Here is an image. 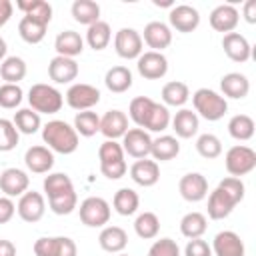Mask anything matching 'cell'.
Listing matches in <instances>:
<instances>
[{"label": "cell", "mask_w": 256, "mask_h": 256, "mask_svg": "<svg viewBox=\"0 0 256 256\" xmlns=\"http://www.w3.org/2000/svg\"><path fill=\"white\" fill-rule=\"evenodd\" d=\"M42 140L48 144L50 150L58 154H72L78 148V134L74 126L64 120H50L42 128Z\"/></svg>", "instance_id": "cell-1"}, {"label": "cell", "mask_w": 256, "mask_h": 256, "mask_svg": "<svg viewBox=\"0 0 256 256\" xmlns=\"http://www.w3.org/2000/svg\"><path fill=\"white\" fill-rule=\"evenodd\" d=\"M98 158H100V172L108 180H118L128 170L126 160H124V150L116 140L102 142L98 148Z\"/></svg>", "instance_id": "cell-2"}, {"label": "cell", "mask_w": 256, "mask_h": 256, "mask_svg": "<svg viewBox=\"0 0 256 256\" xmlns=\"http://www.w3.org/2000/svg\"><path fill=\"white\" fill-rule=\"evenodd\" d=\"M192 104L194 110L208 122H216L220 120L226 110H228V102L224 96H220L218 92L210 90V88H198L192 94Z\"/></svg>", "instance_id": "cell-3"}, {"label": "cell", "mask_w": 256, "mask_h": 256, "mask_svg": "<svg viewBox=\"0 0 256 256\" xmlns=\"http://www.w3.org/2000/svg\"><path fill=\"white\" fill-rule=\"evenodd\" d=\"M28 102H30V108L38 114H56L60 112L64 98L50 84H34L28 90Z\"/></svg>", "instance_id": "cell-4"}, {"label": "cell", "mask_w": 256, "mask_h": 256, "mask_svg": "<svg viewBox=\"0 0 256 256\" xmlns=\"http://www.w3.org/2000/svg\"><path fill=\"white\" fill-rule=\"evenodd\" d=\"M224 164H226V170L230 176H234V178L244 176L256 168V152L250 146L236 144L226 152Z\"/></svg>", "instance_id": "cell-5"}, {"label": "cell", "mask_w": 256, "mask_h": 256, "mask_svg": "<svg viewBox=\"0 0 256 256\" xmlns=\"http://www.w3.org/2000/svg\"><path fill=\"white\" fill-rule=\"evenodd\" d=\"M80 220L90 228H100L110 220V204L100 196H90L80 202Z\"/></svg>", "instance_id": "cell-6"}, {"label": "cell", "mask_w": 256, "mask_h": 256, "mask_svg": "<svg viewBox=\"0 0 256 256\" xmlns=\"http://www.w3.org/2000/svg\"><path fill=\"white\" fill-rule=\"evenodd\" d=\"M66 102H68L70 108H74L78 112L90 110L92 106H96L100 102V90L96 86H90V84H84V82L72 84L66 92Z\"/></svg>", "instance_id": "cell-7"}, {"label": "cell", "mask_w": 256, "mask_h": 256, "mask_svg": "<svg viewBox=\"0 0 256 256\" xmlns=\"http://www.w3.org/2000/svg\"><path fill=\"white\" fill-rule=\"evenodd\" d=\"M142 36L134 28H120L114 36L116 54L124 60H134L142 54Z\"/></svg>", "instance_id": "cell-8"}, {"label": "cell", "mask_w": 256, "mask_h": 256, "mask_svg": "<svg viewBox=\"0 0 256 256\" xmlns=\"http://www.w3.org/2000/svg\"><path fill=\"white\" fill-rule=\"evenodd\" d=\"M138 72L140 76H144L146 80H160L166 76L168 72V60L162 52H154V50H148V52H142L138 56Z\"/></svg>", "instance_id": "cell-9"}, {"label": "cell", "mask_w": 256, "mask_h": 256, "mask_svg": "<svg viewBox=\"0 0 256 256\" xmlns=\"http://www.w3.org/2000/svg\"><path fill=\"white\" fill-rule=\"evenodd\" d=\"M122 150L132 158H146L152 148V138L142 128H128V132L122 136Z\"/></svg>", "instance_id": "cell-10"}, {"label": "cell", "mask_w": 256, "mask_h": 256, "mask_svg": "<svg viewBox=\"0 0 256 256\" xmlns=\"http://www.w3.org/2000/svg\"><path fill=\"white\" fill-rule=\"evenodd\" d=\"M44 210H46L44 196H42L40 192H34V190H30V192L26 190V192L20 196L18 204H16L18 216H20L24 222H30V224L38 222V220L44 216Z\"/></svg>", "instance_id": "cell-11"}, {"label": "cell", "mask_w": 256, "mask_h": 256, "mask_svg": "<svg viewBox=\"0 0 256 256\" xmlns=\"http://www.w3.org/2000/svg\"><path fill=\"white\" fill-rule=\"evenodd\" d=\"M168 20H170V26L176 28L178 32L182 34H188V32H194L200 24V14L194 6H188V4H178V6H172L170 8V14H168Z\"/></svg>", "instance_id": "cell-12"}, {"label": "cell", "mask_w": 256, "mask_h": 256, "mask_svg": "<svg viewBox=\"0 0 256 256\" xmlns=\"http://www.w3.org/2000/svg\"><path fill=\"white\" fill-rule=\"evenodd\" d=\"M178 190H180V196L184 200H188V202H200L208 194V180L200 172H190V174H184L180 178Z\"/></svg>", "instance_id": "cell-13"}, {"label": "cell", "mask_w": 256, "mask_h": 256, "mask_svg": "<svg viewBox=\"0 0 256 256\" xmlns=\"http://www.w3.org/2000/svg\"><path fill=\"white\" fill-rule=\"evenodd\" d=\"M142 42L148 44V48H152L154 52H162L164 48L170 46L172 42V30L168 24L164 22H148L144 26V36H142Z\"/></svg>", "instance_id": "cell-14"}, {"label": "cell", "mask_w": 256, "mask_h": 256, "mask_svg": "<svg viewBox=\"0 0 256 256\" xmlns=\"http://www.w3.org/2000/svg\"><path fill=\"white\" fill-rule=\"evenodd\" d=\"M28 184H30V178L24 170L20 168H6L2 174H0V190L8 196V198H14V196H22L26 190H28Z\"/></svg>", "instance_id": "cell-15"}, {"label": "cell", "mask_w": 256, "mask_h": 256, "mask_svg": "<svg viewBox=\"0 0 256 256\" xmlns=\"http://www.w3.org/2000/svg\"><path fill=\"white\" fill-rule=\"evenodd\" d=\"M238 20H240V14L232 4H220L210 12V26L222 34L234 32V28L238 26Z\"/></svg>", "instance_id": "cell-16"}, {"label": "cell", "mask_w": 256, "mask_h": 256, "mask_svg": "<svg viewBox=\"0 0 256 256\" xmlns=\"http://www.w3.org/2000/svg\"><path fill=\"white\" fill-rule=\"evenodd\" d=\"M48 76L56 84H68V82L76 80V76H78V64H76L74 58L54 56L50 60V64H48Z\"/></svg>", "instance_id": "cell-17"}, {"label": "cell", "mask_w": 256, "mask_h": 256, "mask_svg": "<svg viewBox=\"0 0 256 256\" xmlns=\"http://www.w3.org/2000/svg\"><path fill=\"white\" fill-rule=\"evenodd\" d=\"M222 48H224V52H226V56H228L230 60L240 62V64L248 62V60H250V54H252V48H250L248 40H246L242 34H238V32H228V34H224V38H222Z\"/></svg>", "instance_id": "cell-18"}, {"label": "cell", "mask_w": 256, "mask_h": 256, "mask_svg": "<svg viewBox=\"0 0 256 256\" xmlns=\"http://www.w3.org/2000/svg\"><path fill=\"white\" fill-rule=\"evenodd\" d=\"M130 178L148 188V186H154L158 180H160V168H158V162L156 160H148V158H140L136 160L132 166H130Z\"/></svg>", "instance_id": "cell-19"}, {"label": "cell", "mask_w": 256, "mask_h": 256, "mask_svg": "<svg viewBox=\"0 0 256 256\" xmlns=\"http://www.w3.org/2000/svg\"><path fill=\"white\" fill-rule=\"evenodd\" d=\"M212 252L216 256H244V242L236 232L224 230L214 236Z\"/></svg>", "instance_id": "cell-20"}, {"label": "cell", "mask_w": 256, "mask_h": 256, "mask_svg": "<svg viewBox=\"0 0 256 256\" xmlns=\"http://www.w3.org/2000/svg\"><path fill=\"white\" fill-rule=\"evenodd\" d=\"M100 132L108 138V140H116L122 138L128 132V116L122 110H108L102 118H100Z\"/></svg>", "instance_id": "cell-21"}, {"label": "cell", "mask_w": 256, "mask_h": 256, "mask_svg": "<svg viewBox=\"0 0 256 256\" xmlns=\"http://www.w3.org/2000/svg\"><path fill=\"white\" fill-rule=\"evenodd\" d=\"M24 162L30 172L34 174H46L54 166V154L46 146H30L24 154Z\"/></svg>", "instance_id": "cell-22"}, {"label": "cell", "mask_w": 256, "mask_h": 256, "mask_svg": "<svg viewBox=\"0 0 256 256\" xmlns=\"http://www.w3.org/2000/svg\"><path fill=\"white\" fill-rule=\"evenodd\" d=\"M236 206V200L232 196H228L222 188H216L210 192L208 196V216L212 220H222L226 218Z\"/></svg>", "instance_id": "cell-23"}, {"label": "cell", "mask_w": 256, "mask_h": 256, "mask_svg": "<svg viewBox=\"0 0 256 256\" xmlns=\"http://www.w3.org/2000/svg\"><path fill=\"white\" fill-rule=\"evenodd\" d=\"M54 48L58 52V56H66V58H74L78 54H82L84 50V40L78 32L74 30H64L56 36L54 40Z\"/></svg>", "instance_id": "cell-24"}, {"label": "cell", "mask_w": 256, "mask_h": 256, "mask_svg": "<svg viewBox=\"0 0 256 256\" xmlns=\"http://www.w3.org/2000/svg\"><path fill=\"white\" fill-rule=\"evenodd\" d=\"M220 88L224 92V96L228 98H234V100H240V98H246L248 92H250V82L244 74L240 72H228L222 76L220 80Z\"/></svg>", "instance_id": "cell-25"}, {"label": "cell", "mask_w": 256, "mask_h": 256, "mask_svg": "<svg viewBox=\"0 0 256 256\" xmlns=\"http://www.w3.org/2000/svg\"><path fill=\"white\" fill-rule=\"evenodd\" d=\"M98 244L106 252H122L128 244V234L120 226H106L98 236Z\"/></svg>", "instance_id": "cell-26"}, {"label": "cell", "mask_w": 256, "mask_h": 256, "mask_svg": "<svg viewBox=\"0 0 256 256\" xmlns=\"http://www.w3.org/2000/svg\"><path fill=\"white\" fill-rule=\"evenodd\" d=\"M172 130L180 138H192L198 132V114L188 108L178 110L172 118Z\"/></svg>", "instance_id": "cell-27"}, {"label": "cell", "mask_w": 256, "mask_h": 256, "mask_svg": "<svg viewBox=\"0 0 256 256\" xmlns=\"http://www.w3.org/2000/svg\"><path fill=\"white\" fill-rule=\"evenodd\" d=\"M16 8L24 12V16L36 20V22H42L48 26V22L52 20V6L44 0H18L16 2Z\"/></svg>", "instance_id": "cell-28"}, {"label": "cell", "mask_w": 256, "mask_h": 256, "mask_svg": "<svg viewBox=\"0 0 256 256\" xmlns=\"http://www.w3.org/2000/svg\"><path fill=\"white\" fill-rule=\"evenodd\" d=\"M104 84L110 92L122 94L132 86V72L126 66H112L104 76Z\"/></svg>", "instance_id": "cell-29"}, {"label": "cell", "mask_w": 256, "mask_h": 256, "mask_svg": "<svg viewBox=\"0 0 256 256\" xmlns=\"http://www.w3.org/2000/svg\"><path fill=\"white\" fill-rule=\"evenodd\" d=\"M72 18L78 24L92 26L100 20V6L94 0H74L72 4Z\"/></svg>", "instance_id": "cell-30"}, {"label": "cell", "mask_w": 256, "mask_h": 256, "mask_svg": "<svg viewBox=\"0 0 256 256\" xmlns=\"http://www.w3.org/2000/svg\"><path fill=\"white\" fill-rule=\"evenodd\" d=\"M26 76V62L20 56H8L0 64V78L4 84H18Z\"/></svg>", "instance_id": "cell-31"}, {"label": "cell", "mask_w": 256, "mask_h": 256, "mask_svg": "<svg viewBox=\"0 0 256 256\" xmlns=\"http://www.w3.org/2000/svg\"><path fill=\"white\" fill-rule=\"evenodd\" d=\"M72 190H74V184H72L70 176L64 174V172H54V174H48L44 178V192H46L48 200L64 196V194H68Z\"/></svg>", "instance_id": "cell-32"}, {"label": "cell", "mask_w": 256, "mask_h": 256, "mask_svg": "<svg viewBox=\"0 0 256 256\" xmlns=\"http://www.w3.org/2000/svg\"><path fill=\"white\" fill-rule=\"evenodd\" d=\"M180 152V142L174 138V136H160L156 140H152V148H150V154L154 160H172L176 158Z\"/></svg>", "instance_id": "cell-33"}, {"label": "cell", "mask_w": 256, "mask_h": 256, "mask_svg": "<svg viewBox=\"0 0 256 256\" xmlns=\"http://www.w3.org/2000/svg\"><path fill=\"white\" fill-rule=\"evenodd\" d=\"M110 38H112V30H110V24L108 22H94L92 26H88V32H86V42L92 50H104L108 44H110Z\"/></svg>", "instance_id": "cell-34"}, {"label": "cell", "mask_w": 256, "mask_h": 256, "mask_svg": "<svg viewBox=\"0 0 256 256\" xmlns=\"http://www.w3.org/2000/svg\"><path fill=\"white\" fill-rule=\"evenodd\" d=\"M138 204H140V198L138 194L132 190V188H120L116 194H114V200H112V206L114 210L120 214V216H130L138 210Z\"/></svg>", "instance_id": "cell-35"}, {"label": "cell", "mask_w": 256, "mask_h": 256, "mask_svg": "<svg viewBox=\"0 0 256 256\" xmlns=\"http://www.w3.org/2000/svg\"><path fill=\"white\" fill-rule=\"evenodd\" d=\"M208 228V222H206V216L200 214V212H188L182 216L180 220V232L186 236V238H200Z\"/></svg>", "instance_id": "cell-36"}, {"label": "cell", "mask_w": 256, "mask_h": 256, "mask_svg": "<svg viewBox=\"0 0 256 256\" xmlns=\"http://www.w3.org/2000/svg\"><path fill=\"white\" fill-rule=\"evenodd\" d=\"M188 98H190V90L180 80H172V82L164 84V88H162V100L166 106H182V104H186Z\"/></svg>", "instance_id": "cell-37"}, {"label": "cell", "mask_w": 256, "mask_h": 256, "mask_svg": "<svg viewBox=\"0 0 256 256\" xmlns=\"http://www.w3.org/2000/svg\"><path fill=\"white\" fill-rule=\"evenodd\" d=\"M18 34H20V38H22L24 42H28V44H38V42H42L44 36H46V24L36 22V20H32V18L24 16V18L20 20V24H18Z\"/></svg>", "instance_id": "cell-38"}, {"label": "cell", "mask_w": 256, "mask_h": 256, "mask_svg": "<svg viewBox=\"0 0 256 256\" xmlns=\"http://www.w3.org/2000/svg\"><path fill=\"white\" fill-rule=\"evenodd\" d=\"M74 130L76 134L80 136H94L96 132H100V116L92 110H84V112H78L74 116Z\"/></svg>", "instance_id": "cell-39"}, {"label": "cell", "mask_w": 256, "mask_h": 256, "mask_svg": "<svg viewBox=\"0 0 256 256\" xmlns=\"http://www.w3.org/2000/svg\"><path fill=\"white\" fill-rule=\"evenodd\" d=\"M228 132L234 140H250L254 136V120L248 114H236L228 122Z\"/></svg>", "instance_id": "cell-40"}, {"label": "cell", "mask_w": 256, "mask_h": 256, "mask_svg": "<svg viewBox=\"0 0 256 256\" xmlns=\"http://www.w3.org/2000/svg\"><path fill=\"white\" fill-rule=\"evenodd\" d=\"M168 124H170V112H168V108L164 104H160V102H154L152 108H150V112H148V118L144 122V128L150 130V132H162V130L168 128Z\"/></svg>", "instance_id": "cell-41"}, {"label": "cell", "mask_w": 256, "mask_h": 256, "mask_svg": "<svg viewBox=\"0 0 256 256\" xmlns=\"http://www.w3.org/2000/svg\"><path fill=\"white\" fill-rule=\"evenodd\" d=\"M134 230L140 238L144 240H152L158 236V230H160V220L154 212H142L138 214V218L134 220Z\"/></svg>", "instance_id": "cell-42"}, {"label": "cell", "mask_w": 256, "mask_h": 256, "mask_svg": "<svg viewBox=\"0 0 256 256\" xmlns=\"http://www.w3.org/2000/svg\"><path fill=\"white\" fill-rule=\"evenodd\" d=\"M14 126L18 132L22 134H34L38 132L40 128V114L34 112L32 108H20L16 114H14Z\"/></svg>", "instance_id": "cell-43"}, {"label": "cell", "mask_w": 256, "mask_h": 256, "mask_svg": "<svg viewBox=\"0 0 256 256\" xmlns=\"http://www.w3.org/2000/svg\"><path fill=\"white\" fill-rule=\"evenodd\" d=\"M152 104H154V100L148 98V96H136V98L130 102L128 114H130V118L134 120V124H136L138 128H144V122H146V118H148V112H150Z\"/></svg>", "instance_id": "cell-44"}, {"label": "cell", "mask_w": 256, "mask_h": 256, "mask_svg": "<svg viewBox=\"0 0 256 256\" xmlns=\"http://www.w3.org/2000/svg\"><path fill=\"white\" fill-rule=\"evenodd\" d=\"M196 150H198V154L202 158L212 160V158H218L222 154V142L214 134H202L196 140Z\"/></svg>", "instance_id": "cell-45"}, {"label": "cell", "mask_w": 256, "mask_h": 256, "mask_svg": "<svg viewBox=\"0 0 256 256\" xmlns=\"http://www.w3.org/2000/svg\"><path fill=\"white\" fill-rule=\"evenodd\" d=\"M20 132L16 130L12 120L0 118V152H10L18 146V136Z\"/></svg>", "instance_id": "cell-46"}, {"label": "cell", "mask_w": 256, "mask_h": 256, "mask_svg": "<svg viewBox=\"0 0 256 256\" xmlns=\"http://www.w3.org/2000/svg\"><path fill=\"white\" fill-rule=\"evenodd\" d=\"M48 204H50V210H52L54 214L64 216V214H70V212L76 208L78 196H76V192L72 190V192H68V194H64V196H58V198L48 200Z\"/></svg>", "instance_id": "cell-47"}, {"label": "cell", "mask_w": 256, "mask_h": 256, "mask_svg": "<svg viewBox=\"0 0 256 256\" xmlns=\"http://www.w3.org/2000/svg\"><path fill=\"white\" fill-rule=\"evenodd\" d=\"M22 102V88L18 84H2L0 86V106L2 108H16Z\"/></svg>", "instance_id": "cell-48"}, {"label": "cell", "mask_w": 256, "mask_h": 256, "mask_svg": "<svg viewBox=\"0 0 256 256\" xmlns=\"http://www.w3.org/2000/svg\"><path fill=\"white\" fill-rule=\"evenodd\" d=\"M148 256H180V248L172 238H160L150 246Z\"/></svg>", "instance_id": "cell-49"}, {"label": "cell", "mask_w": 256, "mask_h": 256, "mask_svg": "<svg viewBox=\"0 0 256 256\" xmlns=\"http://www.w3.org/2000/svg\"><path fill=\"white\" fill-rule=\"evenodd\" d=\"M218 188H222V190H224L228 196H232V198L236 200V204H238V202H242V198H244V182H242L240 178L228 176V178L220 180Z\"/></svg>", "instance_id": "cell-50"}, {"label": "cell", "mask_w": 256, "mask_h": 256, "mask_svg": "<svg viewBox=\"0 0 256 256\" xmlns=\"http://www.w3.org/2000/svg\"><path fill=\"white\" fill-rule=\"evenodd\" d=\"M184 254H186V256H212V248L208 246L206 240H202V238H192V240L186 244Z\"/></svg>", "instance_id": "cell-51"}, {"label": "cell", "mask_w": 256, "mask_h": 256, "mask_svg": "<svg viewBox=\"0 0 256 256\" xmlns=\"http://www.w3.org/2000/svg\"><path fill=\"white\" fill-rule=\"evenodd\" d=\"M54 252H56V236H52V238L44 236V238H38L34 242V254L36 256H54Z\"/></svg>", "instance_id": "cell-52"}, {"label": "cell", "mask_w": 256, "mask_h": 256, "mask_svg": "<svg viewBox=\"0 0 256 256\" xmlns=\"http://www.w3.org/2000/svg\"><path fill=\"white\" fill-rule=\"evenodd\" d=\"M54 256H76V244L68 236H56V252Z\"/></svg>", "instance_id": "cell-53"}, {"label": "cell", "mask_w": 256, "mask_h": 256, "mask_svg": "<svg viewBox=\"0 0 256 256\" xmlns=\"http://www.w3.org/2000/svg\"><path fill=\"white\" fill-rule=\"evenodd\" d=\"M16 212V204L12 202V198L8 196H0V224H6L12 220Z\"/></svg>", "instance_id": "cell-54"}, {"label": "cell", "mask_w": 256, "mask_h": 256, "mask_svg": "<svg viewBox=\"0 0 256 256\" xmlns=\"http://www.w3.org/2000/svg\"><path fill=\"white\" fill-rule=\"evenodd\" d=\"M12 10H14V6H12L10 0H0V28L10 20Z\"/></svg>", "instance_id": "cell-55"}, {"label": "cell", "mask_w": 256, "mask_h": 256, "mask_svg": "<svg viewBox=\"0 0 256 256\" xmlns=\"http://www.w3.org/2000/svg\"><path fill=\"white\" fill-rule=\"evenodd\" d=\"M244 20L248 24L256 22V0H246L244 2Z\"/></svg>", "instance_id": "cell-56"}, {"label": "cell", "mask_w": 256, "mask_h": 256, "mask_svg": "<svg viewBox=\"0 0 256 256\" xmlns=\"http://www.w3.org/2000/svg\"><path fill=\"white\" fill-rule=\"evenodd\" d=\"M0 256H16V246L10 240H0Z\"/></svg>", "instance_id": "cell-57"}, {"label": "cell", "mask_w": 256, "mask_h": 256, "mask_svg": "<svg viewBox=\"0 0 256 256\" xmlns=\"http://www.w3.org/2000/svg\"><path fill=\"white\" fill-rule=\"evenodd\" d=\"M6 50H8V48H6V42H4V38L0 36V60L6 58Z\"/></svg>", "instance_id": "cell-58"}, {"label": "cell", "mask_w": 256, "mask_h": 256, "mask_svg": "<svg viewBox=\"0 0 256 256\" xmlns=\"http://www.w3.org/2000/svg\"><path fill=\"white\" fill-rule=\"evenodd\" d=\"M154 4H156V6H168V8H172V6H174V2H172V0H154Z\"/></svg>", "instance_id": "cell-59"}, {"label": "cell", "mask_w": 256, "mask_h": 256, "mask_svg": "<svg viewBox=\"0 0 256 256\" xmlns=\"http://www.w3.org/2000/svg\"><path fill=\"white\" fill-rule=\"evenodd\" d=\"M118 256H128V254H118Z\"/></svg>", "instance_id": "cell-60"}]
</instances>
